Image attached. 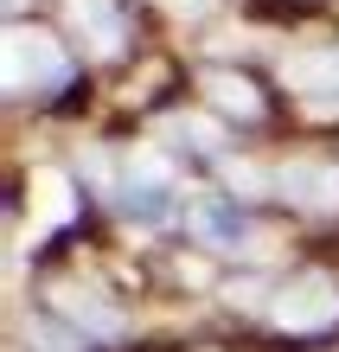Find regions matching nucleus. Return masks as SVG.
<instances>
[{
  "mask_svg": "<svg viewBox=\"0 0 339 352\" xmlns=\"http://www.w3.org/2000/svg\"><path fill=\"white\" fill-rule=\"evenodd\" d=\"M275 327L288 333H320V327L339 320V282L333 276H294L288 288H275Z\"/></svg>",
  "mask_w": 339,
  "mask_h": 352,
  "instance_id": "nucleus-1",
  "label": "nucleus"
},
{
  "mask_svg": "<svg viewBox=\"0 0 339 352\" xmlns=\"http://www.w3.org/2000/svg\"><path fill=\"white\" fill-rule=\"evenodd\" d=\"M65 77L71 65L45 32H26V26L7 32V90H58Z\"/></svg>",
  "mask_w": 339,
  "mask_h": 352,
  "instance_id": "nucleus-2",
  "label": "nucleus"
},
{
  "mask_svg": "<svg viewBox=\"0 0 339 352\" xmlns=\"http://www.w3.org/2000/svg\"><path fill=\"white\" fill-rule=\"evenodd\" d=\"M288 90L307 102L314 116H339V45H320V52H301L282 65Z\"/></svg>",
  "mask_w": 339,
  "mask_h": 352,
  "instance_id": "nucleus-3",
  "label": "nucleus"
},
{
  "mask_svg": "<svg viewBox=\"0 0 339 352\" xmlns=\"http://www.w3.org/2000/svg\"><path fill=\"white\" fill-rule=\"evenodd\" d=\"M275 192L288 205H307V212H339V167L333 160H288L275 173Z\"/></svg>",
  "mask_w": 339,
  "mask_h": 352,
  "instance_id": "nucleus-4",
  "label": "nucleus"
},
{
  "mask_svg": "<svg viewBox=\"0 0 339 352\" xmlns=\"http://www.w3.org/2000/svg\"><path fill=\"white\" fill-rule=\"evenodd\" d=\"M71 26H77V38L96 58L122 52V13H116V0H71Z\"/></svg>",
  "mask_w": 339,
  "mask_h": 352,
  "instance_id": "nucleus-5",
  "label": "nucleus"
},
{
  "mask_svg": "<svg viewBox=\"0 0 339 352\" xmlns=\"http://www.w3.org/2000/svg\"><path fill=\"white\" fill-rule=\"evenodd\" d=\"M52 301L65 307V320H71V327H83V333H96V340H116V333H122V320L102 307L96 288H83V282H58V288H52Z\"/></svg>",
  "mask_w": 339,
  "mask_h": 352,
  "instance_id": "nucleus-6",
  "label": "nucleus"
},
{
  "mask_svg": "<svg viewBox=\"0 0 339 352\" xmlns=\"http://www.w3.org/2000/svg\"><path fill=\"white\" fill-rule=\"evenodd\" d=\"M199 90L211 96V109H218V116H237V122H250V116L263 109L256 90H250L243 77H230V71H205V77H199Z\"/></svg>",
  "mask_w": 339,
  "mask_h": 352,
  "instance_id": "nucleus-7",
  "label": "nucleus"
},
{
  "mask_svg": "<svg viewBox=\"0 0 339 352\" xmlns=\"http://www.w3.org/2000/svg\"><path fill=\"white\" fill-rule=\"evenodd\" d=\"M193 224H199V237L224 243V250H237V243L250 237V218L237 212V205H224V199H205L199 212H193Z\"/></svg>",
  "mask_w": 339,
  "mask_h": 352,
  "instance_id": "nucleus-8",
  "label": "nucleus"
},
{
  "mask_svg": "<svg viewBox=\"0 0 339 352\" xmlns=\"http://www.w3.org/2000/svg\"><path fill=\"white\" fill-rule=\"evenodd\" d=\"M32 199H39V224H65V218H71V205H77L71 179H65V173H52V167H39V173H32Z\"/></svg>",
  "mask_w": 339,
  "mask_h": 352,
  "instance_id": "nucleus-9",
  "label": "nucleus"
},
{
  "mask_svg": "<svg viewBox=\"0 0 339 352\" xmlns=\"http://www.w3.org/2000/svg\"><path fill=\"white\" fill-rule=\"evenodd\" d=\"M166 135H173V141H199V148H211V154L224 148V129H218V122H205V116H173V122H166Z\"/></svg>",
  "mask_w": 339,
  "mask_h": 352,
  "instance_id": "nucleus-10",
  "label": "nucleus"
},
{
  "mask_svg": "<svg viewBox=\"0 0 339 352\" xmlns=\"http://www.w3.org/2000/svg\"><path fill=\"white\" fill-rule=\"evenodd\" d=\"M224 179L237 186V192H263V173H256V167H243V160H224Z\"/></svg>",
  "mask_w": 339,
  "mask_h": 352,
  "instance_id": "nucleus-11",
  "label": "nucleus"
}]
</instances>
